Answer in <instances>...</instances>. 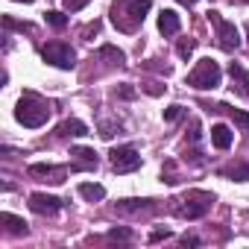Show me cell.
I'll return each instance as SVG.
<instances>
[{
    "label": "cell",
    "mask_w": 249,
    "mask_h": 249,
    "mask_svg": "<svg viewBox=\"0 0 249 249\" xmlns=\"http://www.w3.org/2000/svg\"><path fill=\"white\" fill-rule=\"evenodd\" d=\"M65 167H56V164H30V176H38L44 182H53V185H62L65 182Z\"/></svg>",
    "instance_id": "obj_10"
},
{
    "label": "cell",
    "mask_w": 249,
    "mask_h": 249,
    "mask_svg": "<svg viewBox=\"0 0 249 249\" xmlns=\"http://www.w3.org/2000/svg\"><path fill=\"white\" fill-rule=\"evenodd\" d=\"M179 243H182V246H199L202 240H199L196 234H182V237H179Z\"/></svg>",
    "instance_id": "obj_26"
},
{
    "label": "cell",
    "mask_w": 249,
    "mask_h": 249,
    "mask_svg": "<svg viewBox=\"0 0 249 249\" xmlns=\"http://www.w3.org/2000/svg\"><path fill=\"white\" fill-rule=\"evenodd\" d=\"M194 50H196V41H194V38H182V41H179V47H176V53H179L182 59H191V53H194Z\"/></svg>",
    "instance_id": "obj_21"
},
{
    "label": "cell",
    "mask_w": 249,
    "mask_h": 249,
    "mask_svg": "<svg viewBox=\"0 0 249 249\" xmlns=\"http://www.w3.org/2000/svg\"><path fill=\"white\" fill-rule=\"evenodd\" d=\"M18 3H33V0H18Z\"/></svg>",
    "instance_id": "obj_30"
},
{
    "label": "cell",
    "mask_w": 249,
    "mask_h": 249,
    "mask_svg": "<svg viewBox=\"0 0 249 249\" xmlns=\"http://www.w3.org/2000/svg\"><path fill=\"white\" fill-rule=\"evenodd\" d=\"M173 205V214H179V217H185V220H199V217H205L208 214V208L214 205V194H208V191H188L185 196H179V199H170Z\"/></svg>",
    "instance_id": "obj_3"
},
{
    "label": "cell",
    "mask_w": 249,
    "mask_h": 249,
    "mask_svg": "<svg viewBox=\"0 0 249 249\" xmlns=\"http://www.w3.org/2000/svg\"><path fill=\"white\" fill-rule=\"evenodd\" d=\"M129 237H132L129 229H111L108 231V240H129Z\"/></svg>",
    "instance_id": "obj_24"
},
{
    "label": "cell",
    "mask_w": 249,
    "mask_h": 249,
    "mask_svg": "<svg viewBox=\"0 0 249 249\" xmlns=\"http://www.w3.org/2000/svg\"><path fill=\"white\" fill-rule=\"evenodd\" d=\"M59 208H62V199L59 196H50V194H33L30 196V211H36L41 217H53Z\"/></svg>",
    "instance_id": "obj_9"
},
{
    "label": "cell",
    "mask_w": 249,
    "mask_h": 249,
    "mask_svg": "<svg viewBox=\"0 0 249 249\" xmlns=\"http://www.w3.org/2000/svg\"><path fill=\"white\" fill-rule=\"evenodd\" d=\"M214 111H229V114H231V120L237 123V126H240V129H249V114H246V111H237V108H229L226 103H220V106H214Z\"/></svg>",
    "instance_id": "obj_20"
},
{
    "label": "cell",
    "mask_w": 249,
    "mask_h": 249,
    "mask_svg": "<svg viewBox=\"0 0 249 249\" xmlns=\"http://www.w3.org/2000/svg\"><path fill=\"white\" fill-rule=\"evenodd\" d=\"M59 135H65V138H82V135H88V126L82 120H65L62 126H59Z\"/></svg>",
    "instance_id": "obj_17"
},
{
    "label": "cell",
    "mask_w": 249,
    "mask_h": 249,
    "mask_svg": "<svg viewBox=\"0 0 249 249\" xmlns=\"http://www.w3.org/2000/svg\"><path fill=\"white\" fill-rule=\"evenodd\" d=\"M208 21L214 24V33H217V44L223 47V50H237L240 47V33H237V27L231 24V21H226V18H220V12H208Z\"/></svg>",
    "instance_id": "obj_6"
},
{
    "label": "cell",
    "mask_w": 249,
    "mask_h": 249,
    "mask_svg": "<svg viewBox=\"0 0 249 249\" xmlns=\"http://www.w3.org/2000/svg\"><path fill=\"white\" fill-rule=\"evenodd\" d=\"M44 18H47V24H50V27H56V30H65V27H68V18H65L62 12H47Z\"/></svg>",
    "instance_id": "obj_22"
},
{
    "label": "cell",
    "mask_w": 249,
    "mask_h": 249,
    "mask_svg": "<svg viewBox=\"0 0 249 249\" xmlns=\"http://www.w3.org/2000/svg\"><path fill=\"white\" fill-rule=\"evenodd\" d=\"M97 30H100V21H94V24H88L85 30H82V36L88 38V36H97Z\"/></svg>",
    "instance_id": "obj_27"
},
{
    "label": "cell",
    "mask_w": 249,
    "mask_h": 249,
    "mask_svg": "<svg viewBox=\"0 0 249 249\" xmlns=\"http://www.w3.org/2000/svg\"><path fill=\"white\" fill-rule=\"evenodd\" d=\"M15 117H18V123H24L27 129H38V126H44V123L50 120V106L41 97H36V94H24L18 100Z\"/></svg>",
    "instance_id": "obj_2"
},
{
    "label": "cell",
    "mask_w": 249,
    "mask_h": 249,
    "mask_svg": "<svg viewBox=\"0 0 249 249\" xmlns=\"http://www.w3.org/2000/svg\"><path fill=\"white\" fill-rule=\"evenodd\" d=\"M41 59H44L47 65H53V68H62V71L76 68V53H73V47L65 44V41H47V44L41 47Z\"/></svg>",
    "instance_id": "obj_5"
},
{
    "label": "cell",
    "mask_w": 249,
    "mask_h": 249,
    "mask_svg": "<svg viewBox=\"0 0 249 249\" xmlns=\"http://www.w3.org/2000/svg\"><path fill=\"white\" fill-rule=\"evenodd\" d=\"M211 144H214L217 150H229V147H231V129L226 126V123L211 126Z\"/></svg>",
    "instance_id": "obj_14"
},
{
    "label": "cell",
    "mask_w": 249,
    "mask_h": 249,
    "mask_svg": "<svg viewBox=\"0 0 249 249\" xmlns=\"http://www.w3.org/2000/svg\"><path fill=\"white\" fill-rule=\"evenodd\" d=\"M229 76H231V88H234L243 100H249V71H246L243 65L231 62V65H229Z\"/></svg>",
    "instance_id": "obj_11"
},
{
    "label": "cell",
    "mask_w": 249,
    "mask_h": 249,
    "mask_svg": "<svg viewBox=\"0 0 249 249\" xmlns=\"http://www.w3.org/2000/svg\"><path fill=\"white\" fill-rule=\"evenodd\" d=\"M100 59H108V65H111V68H123V65H126V56H123L117 47H111V44L100 47Z\"/></svg>",
    "instance_id": "obj_19"
},
{
    "label": "cell",
    "mask_w": 249,
    "mask_h": 249,
    "mask_svg": "<svg viewBox=\"0 0 249 249\" xmlns=\"http://www.w3.org/2000/svg\"><path fill=\"white\" fill-rule=\"evenodd\" d=\"M220 79H223V71L214 59H199L196 68L188 73V85L196 91H214L220 85Z\"/></svg>",
    "instance_id": "obj_4"
},
{
    "label": "cell",
    "mask_w": 249,
    "mask_h": 249,
    "mask_svg": "<svg viewBox=\"0 0 249 249\" xmlns=\"http://www.w3.org/2000/svg\"><path fill=\"white\" fill-rule=\"evenodd\" d=\"M179 117H182V106H167V108H164V120H167V123H173V120H179Z\"/></svg>",
    "instance_id": "obj_23"
},
{
    "label": "cell",
    "mask_w": 249,
    "mask_h": 249,
    "mask_svg": "<svg viewBox=\"0 0 249 249\" xmlns=\"http://www.w3.org/2000/svg\"><path fill=\"white\" fill-rule=\"evenodd\" d=\"M179 3H188V6H194V3H196V0H179Z\"/></svg>",
    "instance_id": "obj_29"
},
{
    "label": "cell",
    "mask_w": 249,
    "mask_h": 249,
    "mask_svg": "<svg viewBox=\"0 0 249 249\" xmlns=\"http://www.w3.org/2000/svg\"><path fill=\"white\" fill-rule=\"evenodd\" d=\"M156 211V199H120L114 205V214L120 217H141V214H153Z\"/></svg>",
    "instance_id": "obj_8"
},
{
    "label": "cell",
    "mask_w": 249,
    "mask_h": 249,
    "mask_svg": "<svg viewBox=\"0 0 249 249\" xmlns=\"http://www.w3.org/2000/svg\"><path fill=\"white\" fill-rule=\"evenodd\" d=\"M220 176L234 179V182H249V164H246V161H234V164L223 167V170H220Z\"/></svg>",
    "instance_id": "obj_15"
},
{
    "label": "cell",
    "mask_w": 249,
    "mask_h": 249,
    "mask_svg": "<svg viewBox=\"0 0 249 249\" xmlns=\"http://www.w3.org/2000/svg\"><path fill=\"white\" fill-rule=\"evenodd\" d=\"M0 223L6 226V231H9V234H27V231H30V229H27V223H24L21 217L9 214V211H3V214H0Z\"/></svg>",
    "instance_id": "obj_16"
},
{
    "label": "cell",
    "mask_w": 249,
    "mask_h": 249,
    "mask_svg": "<svg viewBox=\"0 0 249 249\" xmlns=\"http://www.w3.org/2000/svg\"><path fill=\"white\" fill-rule=\"evenodd\" d=\"M150 9H153L150 0H114L108 15H111V24L120 33H135L144 24V18H147Z\"/></svg>",
    "instance_id": "obj_1"
},
{
    "label": "cell",
    "mask_w": 249,
    "mask_h": 249,
    "mask_svg": "<svg viewBox=\"0 0 249 249\" xmlns=\"http://www.w3.org/2000/svg\"><path fill=\"white\" fill-rule=\"evenodd\" d=\"M108 159H111V170H114V173H135V170L141 167V156H138V150H135L132 144L111 150Z\"/></svg>",
    "instance_id": "obj_7"
},
{
    "label": "cell",
    "mask_w": 249,
    "mask_h": 249,
    "mask_svg": "<svg viewBox=\"0 0 249 249\" xmlns=\"http://www.w3.org/2000/svg\"><path fill=\"white\" fill-rule=\"evenodd\" d=\"M71 156H76V164H71V170H94L97 167V153L88 147H76Z\"/></svg>",
    "instance_id": "obj_13"
},
{
    "label": "cell",
    "mask_w": 249,
    "mask_h": 249,
    "mask_svg": "<svg viewBox=\"0 0 249 249\" xmlns=\"http://www.w3.org/2000/svg\"><path fill=\"white\" fill-rule=\"evenodd\" d=\"M117 94H120V97H123V100H132V97H135V88H132V85H129V82H123V85H120V91H117Z\"/></svg>",
    "instance_id": "obj_25"
},
{
    "label": "cell",
    "mask_w": 249,
    "mask_h": 249,
    "mask_svg": "<svg viewBox=\"0 0 249 249\" xmlns=\"http://www.w3.org/2000/svg\"><path fill=\"white\" fill-rule=\"evenodd\" d=\"M79 196H85L88 202H100V199L106 196V188L97 185V182H82V185H79Z\"/></svg>",
    "instance_id": "obj_18"
},
{
    "label": "cell",
    "mask_w": 249,
    "mask_h": 249,
    "mask_svg": "<svg viewBox=\"0 0 249 249\" xmlns=\"http://www.w3.org/2000/svg\"><path fill=\"white\" fill-rule=\"evenodd\" d=\"M179 30H182V18H179V12L164 9V12L159 15V33H161L164 38H170V36H176Z\"/></svg>",
    "instance_id": "obj_12"
},
{
    "label": "cell",
    "mask_w": 249,
    "mask_h": 249,
    "mask_svg": "<svg viewBox=\"0 0 249 249\" xmlns=\"http://www.w3.org/2000/svg\"><path fill=\"white\" fill-rule=\"evenodd\" d=\"M167 234H170L167 229H159V231H153V234H150V240L156 243V240H161V237H167Z\"/></svg>",
    "instance_id": "obj_28"
}]
</instances>
